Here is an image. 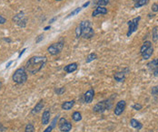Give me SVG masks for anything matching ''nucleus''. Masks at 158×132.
<instances>
[{
    "label": "nucleus",
    "mask_w": 158,
    "mask_h": 132,
    "mask_svg": "<svg viewBox=\"0 0 158 132\" xmlns=\"http://www.w3.org/2000/svg\"><path fill=\"white\" fill-rule=\"evenodd\" d=\"M134 3H135V2H137V1H139V0H134Z\"/></svg>",
    "instance_id": "obj_42"
},
{
    "label": "nucleus",
    "mask_w": 158,
    "mask_h": 132,
    "mask_svg": "<svg viewBox=\"0 0 158 132\" xmlns=\"http://www.w3.org/2000/svg\"><path fill=\"white\" fill-rule=\"evenodd\" d=\"M53 128H53V127L50 125V126H49V127H47V128H46L43 132H51V131L53 130Z\"/></svg>",
    "instance_id": "obj_35"
},
{
    "label": "nucleus",
    "mask_w": 158,
    "mask_h": 132,
    "mask_svg": "<svg viewBox=\"0 0 158 132\" xmlns=\"http://www.w3.org/2000/svg\"><path fill=\"white\" fill-rule=\"evenodd\" d=\"M114 78L117 82H123L125 80V72H117L114 74Z\"/></svg>",
    "instance_id": "obj_15"
},
{
    "label": "nucleus",
    "mask_w": 158,
    "mask_h": 132,
    "mask_svg": "<svg viewBox=\"0 0 158 132\" xmlns=\"http://www.w3.org/2000/svg\"><path fill=\"white\" fill-rule=\"evenodd\" d=\"M151 45H152V43H151L150 41H145V42L143 43V45L141 46V48H140V53H144L147 48H148L149 46H151Z\"/></svg>",
    "instance_id": "obj_21"
},
{
    "label": "nucleus",
    "mask_w": 158,
    "mask_h": 132,
    "mask_svg": "<svg viewBox=\"0 0 158 132\" xmlns=\"http://www.w3.org/2000/svg\"><path fill=\"white\" fill-rule=\"evenodd\" d=\"M50 28H51V26H46V27L44 28V30H45V31H47V30H49Z\"/></svg>",
    "instance_id": "obj_40"
},
{
    "label": "nucleus",
    "mask_w": 158,
    "mask_h": 132,
    "mask_svg": "<svg viewBox=\"0 0 158 132\" xmlns=\"http://www.w3.org/2000/svg\"><path fill=\"white\" fill-rule=\"evenodd\" d=\"M89 4H90V1H88V2H87V3H85L83 5V6H82V8H84V7H87V6H89Z\"/></svg>",
    "instance_id": "obj_38"
},
{
    "label": "nucleus",
    "mask_w": 158,
    "mask_h": 132,
    "mask_svg": "<svg viewBox=\"0 0 158 132\" xmlns=\"http://www.w3.org/2000/svg\"><path fill=\"white\" fill-rule=\"evenodd\" d=\"M63 47H64V42L60 41L58 43H53V45H51L50 46H48L47 52L51 55H56V54L61 53Z\"/></svg>",
    "instance_id": "obj_6"
},
{
    "label": "nucleus",
    "mask_w": 158,
    "mask_h": 132,
    "mask_svg": "<svg viewBox=\"0 0 158 132\" xmlns=\"http://www.w3.org/2000/svg\"><path fill=\"white\" fill-rule=\"evenodd\" d=\"M147 67H148L149 71L153 72L154 76L158 75V59H154L147 63Z\"/></svg>",
    "instance_id": "obj_9"
},
{
    "label": "nucleus",
    "mask_w": 158,
    "mask_h": 132,
    "mask_svg": "<svg viewBox=\"0 0 158 132\" xmlns=\"http://www.w3.org/2000/svg\"><path fill=\"white\" fill-rule=\"evenodd\" d=\"M12 63H13V61H10V62H7V64H6V68H8L9 66L11 65Z\"/></svg>",
    "instance_id": "obj_39"
},
{
    "label": "nucleus",
    "mask_w": 158,
    "mask_h": 132,
    "mask_svg": "<svg viewBox=\"0 0 158 132\" xmlns=\"http://www.w3.org/2000/svg\"><path fill=\"white\" fill-rule=\"evenodd\" d=\"M12 79L16 84H24L27 81V73L25 67L18 68L13 74Z\"/></svg>",
    "instance_id": "obj_3"
},
{
    "label": "nucleus",
    "mask_w": 158,
    "mask_h": 132,
    "mask_svg": "<svg viewBox=\"0 0 158 132\" xmlns=\"http://www.w3.org/2000/svg\"><path fill=\"white\" fill-rule=\"evenodd\" d=\"M72 119H73V120H75V121H76V122L80 121V120L82 119V115L79 111H75L72 115Z\"/></svg>",
    "instance_id": "obj_22"
},
{
    "label": "nucleus",
    "mask_w": 158,
    "mask_h": 132,
    "mask_svg": "<svg viewBox=\"0 0 158 132\" xmlns=\"http://www.w3.org/2000/svg\"><path fill=\"white\" fill-rule=\"evenodd\" d=\"M58 128L62 132H69L72 129V124L65 118H61L58 122Z\"/></svg>",
    "instance_id": "obj_7"
},
{
    "label": "nucleus",
    "mask_w": 158,
    "mask_h": 132,
    "mask_svg": "<svg viewBox=\"0 0 158 132\" xmlns=\"http://www.w3.org/2000/svg\"><path fill=\"white\" fill-rule=\"evenodd\" d=\"M125 106H126V103L124 101H120L117 102V104L115 105V109H114V114L117 116H120L125 109Z\"/></svg>",
    "instance_id": "obj_10"
},
{
    "label": "nucleus",
    "mask_w": 158,
    "mask_h": 132,
    "mask_svg": "<svg viewBox=\"0 0 158 132\" xmlns=\"http://www.w3.org/2000/svg\"><path fill=\"white\" fill-rule=\"evenodd\" d=\"M1 85H2V82H1V81H0V87H1Z\"/></svg>",
    "instance_id": "obj_43"
},
{
    "label": "nucleus",
    "mask_w": 158,
    "mask_h": 132,
    "mask_svg": "<svg viewBox=\"0 0 158 132\" xmlns=\"http://www.w3.org/2000/svg\"><path fill=\"white\" fill-rule=\"evenodd\" d=\"M56 1H61V0H56Z\"/></svg>",
    "instance_id": "obj_44"
},
{
    "label": "nucleus",
    "mask_w": 158,
    "mask_h": 132,
    "mask_svg": "<svg viewBox=\"0 0 158 132\" xmlns=\"http://www.w3.org/2000/svg\"><path fill=\"white\" fill-rule=\"evenodd\" d=\"M44 101H40L36 106H35V108L32 109V111H31V113H32L33 115H35V114H37V113H39L42 109H43V108H44Z\"/></svg>",
    "instance_id": "obj_17"
},
{
    "label": "nucleus",
    "mask_w": 158,
    "mask_h": 132,
    "mask_svg": "<svg viewBox=\"0 0 158 132\" xmlns=\"http://www.w3.org/2000/svg\"><path fill=\"white\" fill-rule=\"evenodd\" d=\"M148 2H149V0H139V1L134 3V7L135 8H138V7L144 6L148 4Z\"/></svg>",
    "instance_id": "obj_20"
},
{
    "label": "nucleus",
    "mask_w": 158,
    "mask_h": 132,
    "mask_svg": "<svg viewBox=\"0 0 158 132\" xmlns=\"http://www.w3.org/2000/svg\"><path fill=\"white\" fill-rule=\"evenodd\" d=\"M153 53H154V47H153V45H151V46H149L148 48H147L144 53H142L141 55H142L143 59L148 60V59H150L151 56L153 55Z\"/></svg>",
    "instance_id": "obj_13"
},
{
    "label": "nucleus",
    "mask_w": 158,
    "mask_h": 132,
    "mask_svg": "<svg viewBox=\"0 0 158 132\" xmlns=\"http://www.w3.org/2000/svg\"><path fill=\"white\" fill-rule=\"evenodd\" d=\"M47 59L46 56H40V55L33 56L30 59H28V61L26 62L25 69L27 72L31 74H36L44 68Z\"/></svg>",
    "instance_id": "obj_1"
},
{
    "label": "nucleus",
    "mask_w": 158,
    "mask_h": 132,
    "mask_svg": "<svg viewBox=\"0 0 158 132\" xmlns=\"http://www.w3.org/2000/svg\"><path fill=\"white\" fill-rule=\"evenodd\" d=\"M109 2H110V0H97V1L96 2V4L97 5V6H107Z\"/></svg>",
    "instance_id": "obj_25"
},
{
    "label": "nucleus",
    "mask_w": 158,
    "mask_h": 132,
    "mask_svg": "<svg viewBox=\"0 0 158 132\" xmlns=\"http://www.w3.org/2000/svg\"><path fill=\"white\" fill-rule=\"evenodd\" d=\"M75 105V101H65L64 103L62 104V109H65V111H69L73 108V106Z\"/></svg>",
    "instance_id": "obj_19"
},
{
    "label": "nucleus",
    "mask_w": 158,
    "mask_h": 132,
    "mask_svg": "<svg viewBox=\"0 0 158 132\" xmlns=\"http://www.w3.org/2000/svg\"><path fill=\"white\" fill-rule=\"evenodd\" d=\"M152 11H153V12H154V13L158 12V4H156V3L153 4V6H152Z\"/></svg>",
    "instance_id": "obj_32"
},
{
    "label": "nucleus",
    "mask_w": 158,
    "mask_h": 132,
    "mask_svg": "<svg viewBox=\"0 0 158 132\" xmlns=\"http://www.w3.org/2000/svg\"><path fill=\"white\" fill-rule=\"evenodd\" d=\"M130 125H131L133 128H136V129H138V130L143 128V124H142L140 121H138L137 119H132L130 120Z\"/></svg>",
    "instance_id": "obj_18"
},
{
    "label": "nucleus",
    "mask_w": 158,
    "mask_h": 132,
    "mask_svg": "<svg viewBox=\"0 0 158 132\" xmlns=\"http://www.w3.org/2000/svg\"><path fill=\"white\" fill-rule=\"evenodd\" d=\"M81 35H82L81 27H80V26H77L76 28V38H79V37H81Z\"/></svg>",
    "instance_id": "obj_28"
},
{
    "label": "nucleus",
    "mask_w": 158,
    "mask_h": 132,
    "mask_svg": "<svg viewBox=\"0 0 158 132\" xmlns=\"http://www.w3.org/2000/svg\"><path fill=\"white\" fill-rule=\"evenodd\" d=\"M82 10V7H77V8H76L75 10H73L72 11V12L67 16V18L68 17H71V16H75V15H76V14H78L79 12H80V11Z\"/></svg>",
    "instance_id": "obj_27"
},
{
    "label": "nucleus",
    "mask_w": 158,
    "mask_h": 132,
    "mask_svg": "<svg viewBox=\"0 0 158 132\" xmlns=\"http://www.w3.org/2000/svg\"><path fill=\"white\" fill-rule=\"evenodd\" d=\"M13 21H15L16 25H18L19 26H25L26 24V18L24 15V12H20L19 14L15 16Z\"/></svg>",
    "instance_id": "obj_8"
},
{
    "label": "nucleus",
    "mask_w": 158,
    "mask_h": 132,
    "mask_svg": "<svg viewBox=\"0 0 158 132\" xmlns=\"http://www.w3.org/2000/svg\"><path fill=\"white\" fill-rule=\"evenodd\" d=\"M97 58V54L96 53H90L89 54V55L87 57V59H86V62L87 63H88V62H93L94 60H96Z\"/></svg>",
    "instance_id": "obj_23"
},
{
    "label": "nucleus",
    "mask_w": 158,
    "mask_h": 132,
    "mask_svg": "<svg viewBox=\"0 0 158 132\" xmlns=\"http://www.w3.org/2000/svg\"><path fill=\"white\" fill-rule=\"evenodd\" d=\"M56 18H57V17L56 16V17H53L52 19H50V21H49V24H52V23H54V22H55V21L56 20Z\"/></svg>",
    "instance_id": "obj_36"
},
{
    "label": "nucleus",
    "mask_w": 158,
    "mask_h": 132,
    "mask_svg": "<svg viewBox=\"0 0 158 132\" xmlns=\"http://www.w3.org/2000/svg\"><path fill=\"white\" fill-rule=\"evenodd\" d=\"M152 94L154 96H158V86H154L152 89Z\"/></svg>",
    "instance_id": "obj_31"
},
{
    "label": "nucleus",
    "mask_w": 158,
    "mask_h": 132,
    "mask_svg": "<svg viewBox=\"0 0 158 132\" xmlns=\"http://www.w3.org/2000/svg\"><path fill=\"white\" fill-rule=\"evenodd\" d=\"M94 91L93 89H90L84 94V101H85L86 103H91L94 100Z\"/></svg>",
    "instance_id": "obj_11"
},
{
    "label": "nucleus",
    "mask_w": 158,
    "mask_h": 132,
    "mask_svg": "<svg viewBox=\"0 0 158 132\" xmlns=\"http://www.w3.org/2000/svg\"><path fill=\"white\" fill-rule=\"evenodd\" d=\"M77 67H78V66H77V63L73 62V63H70V64L65 66L64 71L66 72L67 73H72V72H74L75 71L77 70Z\"/></svg>",
    "instance_id": "obj_14"
},
{
    "label": "nucleus",
    "mask_w": 158,
    "mask_h": 132,
    "mask_svg": "<svg viewBox=\"0 0 158 132\" xmlns=\"http://www.w3.org/2000/svg\"><path fill=\"white\" fill-rule=\"evenodd\" d=\"M65 91H66L65 88L62 87V88H58V89H56V90H55V92L57 93V95H62L63 93L65 92Z\"/></svg>",
    "instance_id": "obj_29"
},
{
    "label": "nucleus",
    "mask_w": 158,
    "mask_h": 132,
    "mask_svg": "<svg viewBox=\"0 0 158 132\" xmlns=\"http://www.w3.org/2000/svg\"><path fill=\"white\" fill-rule=\"evenodd\" d=\"M140 20H141V17H140V16H137V17H135V18H134V19H132V20H130V21L127 22L128 31H127V34H126V35H127L128 37L133 34V33H134L136 30H137Z\"/></svg>",
    "instance_id": "obj_5"
},
{
    "label": "nucleus",
    "mask_w": 158,
    "mask_h": 132,
    "mask_svg": "<svg viewBox=\"0 0 158 132\" xmlns=\"http://www.w3.org/2000/svg\"><path fill=\"white\" fill-rule=\"evenodd\" d=\"M112 101L110 100H105V101H102L100 102H98L97 104H96L93 108V111L97 113H103L107 111H109V109L112 108Z\"/></svg>",
    "instance_id": "obj_4"
},
{
    "label": "nucleus",
    "mask_w": 158,
    "mask_h": 132,
    "mask_svg": "<svg viewBox=\"0 0 158 132\" xmlns=\"http://www.w3.org/2000/svg\"><path fill=\"white\" fill-rule=\"evenodd\" d=\"M80 27H81V31H82V37L85 39H90L94 36V29L92 27V24L91 22L87 20V21H82L80 23Z\"/></svg>",
    "instance_id": "obj_2"
},
{
    "label": "nucleus",
    "mask_w": 158,
    "mask_h": 132,
    "mask_svg": "<svg viewBox=\"0 0 158 132\" xmlns=\"http://www.w3.org/2000/svg\"><path fill=\"white\" fill-rule=\"evenodd\" d=\"M50 115H51V112H50V111H48V109H46V111H45L43 112V116H42V124L47 125L49 123Z\"/></svg>",
    "instance_id": "obj_16"
},
{
    "label": "nucleus",
    "mask_w": 158,
    "mask_h": 132,
    "mask_svg": "<svg viewBox=\"0 0 158 132\" xmlns=\"http://www.w3.org/2000/svg\"><path fill=\"white\" fill-rule=\"evenodd\" d=\"M0 129H1V131H4V130H5L6 128H3V127H2V125H1V124H0Z\"/></svg>",
    "instance_id": "obj_41"
},
{
    "label": "nucleus",
    "mask_w": 158,
    "mask_h": 132,
    "mask_svg": "<svg viewBox=\"0 0 158 132\" xmlns=\"http://www.w3.org/2000/svg\"><path fill=\"white\" fill-rule=\"evenodd\" d=\"M143 106L140 104V103H135L133 105V109H135V111H140V109H142Z\"/></svg>",
    "instance_id": "obj_30"
},
{
    "label": "nucleus",
    "mask_w": 158,
    "mask_h": 132,
    "mask_svg": "<svg viewBox=\"0 0 158 132\" xmlns=\"http://www.w3.org/2000/svg\"><path fill=\"white\" fill-rule=\"evenodd\" d=\"M26 48H24V49H23L22 51H21V52L19 53V55H18V58H20V57H21V55H22V54L24 53V52H26Z\"/></svg>",
    "instance_id": "obj_37"
},
{
    "label": "nucleus",
    "mask_w": 158,
    "mask_h": 132,
    "mask_svg": "<svg viewBox=\"0 0 158 132\" xmlns=\"http://www.w3.org/2000/svg\"><path fill=\"white\" fill-rule=\"evenodd\" d=\"M6 22V19L4 16H2L1 15H0V25H4Z\"/></svg>",
    "instance_id": "obj_33"
},
{
    "label": "nucleus",
    "mask_w": 158,
    "mask_h": 132,
    "mask_svg": "<svg viewBox=\"0 0 158 132\" xmlns=\"http://www.w3.org/2000/svg\"><path fill=\"white\" fill-rule=\"evenodd\" d=\"M25 131H26V132H34V131H35V127H34V125L31 124V123L27 124V125L26 126Z\"/></svg>",
    "instance_id": "obj_26"
},
{
    "label": "nucleus",
    "mask_w": 158,
    "mask_h": 132,
    "mask_svg": "<svg viewBox=\"0 0 158 132\" xmlns=\"http://www.w3.org/2000/svg\"><path fill=\"white\" fill-rule=\"evenodd\" d=\"M43 39H44V35H40L36 38V43H40L42 40H43Z\"/></svg>",
    "instance_id": "obj_34"
},
{
    "label": "nucleus",
    "mask_w": 158,
    "mask_h": 132,
    "mask_svg": "<svg viewBox=\"0 0 158 132\" xmlns=\"http://www.w3.org/2000/svg\"><path fill=\"white\" fill-rule=\"evenodd\" d=\"M158 27L154 26L153 29V33H152V37H153V41L154 42H157L158 40V31H157Z\"/></svg>",
    "instance_id": "obj_24"
},
{
    "label": "nucleus",
    "mask_w": 158,
    "mask_h": 132,
    "mask_svg": "<svg viewBox=\"0 0 158 132\" xmlns=\"http://www.w3.org/2000/svg\"><path fill=\"white\" fill-rule=\"evenodd\" d=\"M107 9L104 6H97L93 11L92 16H97L99 15H107Z\"/></svg>",
    "instance_id": "obj_12"
}]
</instances>
